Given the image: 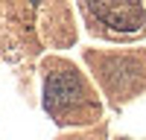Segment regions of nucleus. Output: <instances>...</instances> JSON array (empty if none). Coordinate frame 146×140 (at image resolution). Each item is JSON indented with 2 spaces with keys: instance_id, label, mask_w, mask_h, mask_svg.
<instances>
[{
  "instance_id": "1",
  "label": "nucleus",
  "mask_w": 146,
  "mask_h": 140,
  "mask_svg": "<svg viewBox=\"0 0 146 140\" xmlns=\"http://www.w3.org/2000/svg\"><path fill=\"white\" fill-rule=\"evenodd\" d=\"M88 12L114 32H140L146 26L143 6L129 0H94L88 3Z\"/></svg>"
},
{
  "instance_id": "2",
  "label": "nucleus",
  "mask_w": 146,
  "mask_h": 140,
  "mask_svg": "<svg viewBox=\"0 0 146 140\" xmlns=\"http://www.w3.org/2000/svg\"><path fill=\"white\" fill-rule=\"evenodd\" d=\"M82 96H85V90H82V82L76 73H70V70L50 73L47 88H44V105L50 111H67L73 105H79Z\"/></svg>"
}]
</instances>
